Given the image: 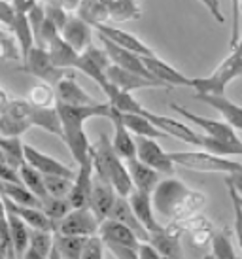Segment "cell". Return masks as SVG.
<instances>
[{
	"instance_id": "obj_1",
	"label": "cell",
	"mask_w": 242,
	"mask_h": 259,
	"mask_svg": "<svg viewBox=\"0 0 242 259\" xmlns=\"http://www.w3.org/2000/svg\"><path fill=\"white\" fill-rule=\"evenodd\" d=\"M151 201L157 216L176 220L184 216V212H199L205 204V195L191 191L174 176H167L157 184L155 191L151 193Z\"/></svg>"
},
{
	"instance_id": "obj_2",
	"label": "cell",
	"mask_w": 242,
	"mask_h": 259,
	"mask_svg": "<svg viewBox=\"0 0 242 259\" xmlns=\"http://www.w3.org/2000/svg\"><path fill=\"white\" fill-rule=\"evenodd\" d=\"M93 165L95 174L102 180H108L115 187V191L123 197H129L135 189L131 172L127 168L125 159H121L112 148V142H108L106 135H100L99 144H95L93 150Z\"/></svg>"
},
{
	"instance_id": "obj_3",
	"label": "cell",
	"mask_w": 242,
	"mask_h": 259,
	"mask_svg": "<svg viewBox=\"0 0 242 259\" xmlns=\"http://www.w3.org/2000/svg\"><path fill=\"white\" fill-rule=\"evenodd\" d=\"M238 76H242V38L231 50L229 57L223 59L212 74L203 76V78H193L191 89H195L197 93L225 95L227 85L231 81H235Z\"/></svg>"
},
{
	"instance_id": "obj_4",
	"label": "cell",
	"mask_w": 242,
	"mask_h": 259,
	"mask_svg": "<svg viewBox=\"0 0 242 259\" xmlns=\"http://www.w3.org/2000/svg\"><path fill=\"white\" fill-rule=\"evenodd\" d=\"M172 161L176 166H182L191 172H220V174H233L240 172L242 163L235 161L225 155H218L208 150L203 151H172Z\"/></svg>"
},
{
	"instance_id": "obj_5",
	"label": "cell",
	"mask_w": 242,
	"mask_h": 259,
	"mask_svg": "<svg viewBox=\"0 0 242 259\" xmlns=\"http://www.w3.org/2000/svg\"><path fill=\"white\" fill-rule=\"evenodd\" d=\"M21 70L32 74L38 79H42L44 83H50V85L55 87L57 81H61L66 76H72L76 74V70L72 68H61V66L55 65V61L51 57L50 50L46 48H40V46H34L32 51L29 53V57L25 59V63L21 65Z\"/></svg>"
},
{
	"instance_id": "obj_6",
	"label": "cell",
	"mask_w": 242,
	"mask_h": 259,
	"mask_svg": "<svg viewBox=\"0 0 242 259\" xmlns=\"http://www.w3.org/2000/svg\"><path fill=\"white\" fill-rule=\"evenodd\" d=\"M171 108L176 112L178 115H182L185 121L199 127L205 135L216 138V140H221V142H229V144H238L242 142L240 138L236 137V129H233L229 123H225L223 119H212V117H207V115H199L191 112V110L180 106L176 102H171Z\"/></svg>"
},
{
	"instance_id": "obj_7",
	"label": "cell",
	"mask_w": 242,
	"mask_h": 259,
	"mask_svg": "<svg viewBox=\"0 0 242 259\" xmlns=\"http://www.w3.org/2000/svg\"><path fill=\"white\" fill-rule=\"evenodd\" d=\"M142 114L155 127H159V129L163 131L167 137H174L180 142H185V144L193 146V148H200L203 150V138H205V135L199 133V131H195L191 125H187L185 119L180 121V119H174V117H169V115L155 114V112H151L148 108H144Z\"/></svg>"
},
{
	"instance_id": "obj_8",
	"label": "cell",
	"mask_w": 242,
	"mask_h": 259,
	"mask_svg": "<svg viewBox=\"0 0 242 259\" xmlns=\"http://www.w3.org/2000/svg\"><path fill=\"white\" fill-rule=\"evenodd\" d=\"M136 140V157L144 161L146 165L153 166L165 176H174L176 172V163L172 161L171 153L157 144V138L150 137H135Z\"/></svg>"
},
{
	"instance_id": "obj_9",
	"label": "cell",
	"mask_w": 242,
	"mask_h": 259,
	"mask_svg": "<svg viewBox=\"0 0 242 259\" xmlns=\"http://www.w3.org/2000/svg\"><path fill=\"white\" fill-rule=\"evenodd\" d=\"M59 115L63 127H84L87 119L91 117H112V104L110 101L99 102V104H87V106H70L57 102Z\"/></svg>"
},
{
	"instance_id": "obj_10",
	"label": "cell",
	"mask_w": 242,
	"mask_h": 259,
	"mask_svg": "<svg viewBox=\"0 0 242 259\" xmlns=\"http://www.w3.org/2000/svg\"><path fill=\"white\" fill-rule=\"evenodd\" d=\"M100 227V220L95 216L89 206L86 208H74L57 223V233L63 235H82V237H91L97 235Z\"/></svg>"
},
{
	"instance_id": "obj_11",
	"label": "cell",
	"mask_w": 242,
	"mask_h": 259,
	"mask_svg": "<svg viewBox=\"0 0 242 259\" xmlns=\"http://www.w3.org/2000/svg\"><path fill=\"white\" fill-rule=\"evenodd\" d=\"M117 197H119V193L115 191V187L108 180H102L100 176L95 174L89 208L95 212V216L99 218L100 222L106 220V218H110V212H112V208H114Z\"/></svg>"
},
{
	"instance_id": "obj_12",
	"label": "cell",
	"mask_w": 242,
	"mask_h": 259,
	"mask_svg": "<svg viewBox=\"0 0 242 259\" xmlns=\"http://www.w3.org/2000/svg\"><path fill=\"white\" fill-rule=\"evenodd\" d=\"M106 78L112 85H115L121 91H127V93H133V91H138V89H153V87L165 89L159 81H153V79L144 78L140 74L125 70V68L114 65V63L106 68Z\"/></svg>"
},
{
	"instance_id": "obj_13",
	"label": "cell",
	"mask_w": 242,
	"mask_h": 259,
	"mask_svg": "<svg viewBox=\"0 0 242 259\" xmlns=\"http://www.w3.org/2000/svg\"><path fill=\"white\" fill-rule=\"evenodd\" d=\"M93 180H95V165H93V159H89L87 163L78 166L74 186H72L70 193H68V201H70L72 208H86V206H89Z\"/></svg>"
},
{
	"instance_id": "obj_14",
	"label": "cell",
	"mask_w": 242,
	"mask_h": 259,
	"mask_svg": "<svg viewBox=\"0 0 242 259\" xmlns=\"http://www.w3.org/2000/svg\"><path fill=\"white\" fill-rule=\"evenodd\" d=\"M99 235L106 244H123L129 248H135V250H138V244L142 242L136 237L135 231L115 218H106L100 222Z\"/></svg>"
},
{
	"instance_id": "obj_15",
	"label": "cell",
	"mask_w": 242,
	"mask_h": 259,
	"mask_svg": "<svg viewBox=\"0 0 242 259\" xmlns=\"http://www.w3.org/2000/svg\"><path fill=\"white\" fill-rule=\"evenodd\" d=\"M93 29L97 30L99 34H102L104 38H108L110 42H114L115 46H121V48H125V50H131L138 53V55H142V57H150V55H155L153 50H151L148 44H144L142 40L135 34H131L127 30H119L112 27V25H108V23H99V25H95Z\"/></svg>"
},
{
	"instance_id": "obj_16",
	"label": "cell",
	"mask_w": 242,
	"mask_h": 259,
	"mask_svg": "<svg viewBox=\"0 0 242 259\" xmlns=\"http://www.w3.org/2000/svg\"><path fill=\"white\" fill-rule=\"evenodd\" d=\"M195 101H200L212 106L214 110H218L221 115V119L229 123L233 129L242 131V106H238L236 102L227 99L225 95H207V93H195L193 95Z\"/></svg>"
},
{
	"instance_id": "obj_17",
	"label": "cell",
	"mask_w": 242,
	"mask_h": 259,
	"mask_svg": "<svg viewBox=\"0 0 242 259\" xmlns=\"http://www.w3.org/2000/svg\"><path fill=\"white\" fill-rule=\"evenodd\" d=\"M144 63L148 66V70L153 74V78H157L161 83L169 87V89H176V87H191L193 78H187L185 74L176 70L172 65L165 63L163 59H159L157 55H150L144 57Z\"/></svg>"
},
{
	"instance_id": "obj_18",
	"label": "cell",
	"mask_w": 242,
	"mask_h": 259,
	"mask_svg": "<svg viewBox=\"0 0 242 259\" xmlns=\"http://www.w3.org/2000/svg\"><path fill=\"white\" fill-rule=\"evenodd\" d=\"M55 95L57 102L61 104H70V106H87V104H99L100 101L93 99L84 87L76 81V74L66 76L61 81L55 83Z\"/></svg>"
},
{
	"instance_id": "obj_19",
	"label": "cell",
	"mask_w": 242,
	"mask_h": 259,
	"mask_svg": "<svg viewBox=\"0 0 242 259\" xmlns=\"http://www.w3.org/2000/svg\"><path fill=\"white\" fill-rule=\"evenodd\" d=\"M2 204H4V210L12 212L15 216H19L23 222L29 225L30 229H51L57 231V225L51 220L44 208H36V206H25V204H17V202L10 201L6 197H2Z\"/></svg>"
},
{
	"instance_id": "obj_20",
	"label": "cell",
	"mask_w": 242,
	"mask_h": 259,
	"mask_svg": "<svg viewBox=\"0 0 242 259\" xmlns=\"http://www.w3.org/2000/svg\"><path fill=\"white\" fill-rule=\"evenodd\" d=\"M61 34L72 48L79 53H84L87 48L93 46V25L82 19L79 15H70V19L66 21Z\"/></svg>"
},
{
	"instance_id": "obj_21",
	"label": "cell",
	"mask_w": 242,
	"mask_h": 259,
	"mask_svg": "<svg viewBox=\"0 0 242 259\" xmlns=\"http://www.w3.org/2000/svg\"><path fill=\"white\" fill-rule=\"evenodd\" d=\"M25 157H27L29 165L36 166L44 174H59V176H68V178H76V174H78V170H74L68 165H64L55 157H51L29 144H25Z\"/></svg>"
},
{
	"instance_id": "obj_22",
	"label": "cell",
	"mask_w": 242,
	"mask_h": 259,
	"mask_svg": "<svg viewBox=\"0 0 242 259\" xmlns=\"http://www.w3.org/2000/svg\"><path fill=\"white\" fill-rule=\"evenodd\" d=\"M63 140L66 148L70 150L74 161L79 165L87 163L89 159H93V150L95 144L89 142V138L86 137L84 127H63Z\"/></svg>"
},
{
	"instance_id": "obj_23",
	"label": "cell",
	"mask_w": 242,
	"mask_h": 259,
	"mask_svg": "<svg viewBox=\"0 0 242 259\" xmlns=\"http://www.w3.org/2000/svg\"><path fill=\"white\" fill-rule=\"evenodd\" d=\"M112 108H114V106H112ZM110 121H112V125H114V138H112V148H114V151L121 159H125V161L136 157L135 135L127 129V125L123 123L121 114L117 112V110H112Z\"/></svg>"
},
{
	"instance_id": "obj_24",
	"label": "cell",
	"mask_w": 242,
	"mask_h": 259,
	"mask_svg": "<svg viewBox=\"0 0 242 259\" xmlns=\"http://www.w3.org/2000/svg\"><path fill=\"white\" fill-rule=\"evenodd\" d=\"M129 202H131V206H133L135 214L138 216V220L142 222V225L150 233L165 229L155 218V208H153L151 193H146V191H140V189H133V193L129 195Z\"/></svg>"
},
{
	"instance_id": "obj_25",
	"label": "cell",
	"mask_w": 242,
	"mask_h": 259,
	"mask_svg": "<svg viewBox=\"0 0 242 259\" xmlns=\"http://www.w3.org/2000/svg\"><path fill=\"white\" fill-rule=\"evenodd\" d=\"M125 163H127V168H129V172H131L135 189H140V191H146V193H153L157 184L161 182V172L155 170L153 166L146 165V163L140 161L138 157L129 159Z\"/></svg>"
},
{
	"instance_id": "obj_26",
	"label": "cell",
	"mask_w": 242,
	"mask_h": 259,
	"mask_svg": "<svg viewBox=\"0 0 242 259\" xmlns=\"http://www.w3.org/2000/svg\"><path fill=\"white\" fill-rule=\"evenodd\" d=\"M30 123H32V127H40V129L48 131L55 137L63 138V121H61V115H59L57 104L55 106H34L32 104Z\"/></svg>"
},
{
	"instance_id": "obj_27",
	"label": "cell",
	"mask_w": 242,
	"mask_h": 259,
	"mask_svg": "<svg viewBox=\"0 0 242 259\" xmlns=\"http://www.w3.org/2000/svg\"><path fill=\"white\" fill-rule=\"evenodd\" d=\"M110 218H115V220L123 222L125 225H129L131 229L135 231L136 237L140 238L142 242H144V240H150L151 233L144 227L142 222H140V220H138V216L135 214V210H133L131 202H129V197H123V195H119V197H117L114 208H112V212H110Z\"/></svg>"
},
{
	"instance_id": "obj_28",
	"label": "cell",
	"mask_w": 242,
	"mask_h": 259,
	"mask_svg": "<svg viewBox=\"0 0 242 259\" xmlns=\"http://www.w3.org/2000/svg\"><path fill=\"white\" fill-rule=\"evenodd\" d=\"M55 248V231L51 229H30V246L25 252V259L50 257Z\"/></svg>"
},
{
	"instance_id": "obj_29",
	"label": "cell",
	"mask_w": 242,
	"mask_h": 259,
	"mask_svg": "<svg viewBox=\"0 0 242 259\" xmlns=\"http://www.w3.org/2000/svg\"><path fill=\"white\" fill-rule=\"evenodd\" d=\"M4 223H6L8 229H10L17 257H23L30 246V227L23 222L21 218L12 214V212H8V210H4Z\"/></svg>"
},
{
	"instance_id": "obj_30",
	"label": "cell",
	"mask_w": 242,
	"mask_h": 259,
	"mask_svg": "<svg viewBox=\"0 0 242 259\" xmlns=\"http://www.w3.org/2000/svg\"><path fill=\"white\" fill-rule=\"evenodd\" d=\"M86 240L87 237H82V235H63V233L55 231V248H53L50 257L82 259Z\"/></svg>"
},
{
	"instance_id": "obj_31",
	"label": "cell",
	"mask_w": 242,
	"mask_h": 259,
	"mask_svg": "<svg viewBox=\"0 0 242 259\" xmlns=\"http://www.w3.org/2000/svg\"><path fill=\"white\" fill-rule=\"evenodd\" d=\"M150 242L161 252L163 257H182L184 255V248L180 244L178 233H174L171 227L151 233Z\"/></svg>"
},
{
	"instance_id": "obj_32",
	"label": "cell",
	"mask_w": 242,
	"mask_h": 259,
	"mask_svg": "<svg viewBox=\"0 0 242 259\" xmlns=\"http://www.w3.org/2000/svg\"><path fill=\"white\" fill-rule=\"evenodd\" d=\"M102 93L106 95V99L110 101V104L114 106V110H117L121 114H140L144 110V106L133 97V93L121 91V89H117V87L112 85V83H108V85L102 89Z\"/></svg>"
},
{
	"instance_id": "obj_33",
	"label": "cell",
	"mask_w": 242,
	"mask_h": 259,
	"mask_svg": "<svg viewBox=\"0 0 242 259\" xmlns=\"http://www.w3.org/2000/svg\"><path fill=\"white\" fill-rule=\"evenodd\" d=\"M102 4L106 6L110 19L117 23L136 21L142 17V10L136 4V0H102Z\"/></svg>"
},
{
	"instance_id": "obj_34",
	"label": "cell",
	"mask_w": 242,
	"mask_h": 259,
	"mask_svg": "<svg viewBox=\"0 0 242 259\" xmlns=\"http://www.w3.org/2000/svg\"><path fill=\"white\" fill-rule=\"evenodd\" d=\"M2 193L6 199L17 202V204H25V206H36V208H42L44 201L30 191L25 184H15V182H4L2 180Z\"/></svg>"
},
{
	"instance_id": "obj_35",
	"label": "cell",
	"mask_w": 242,
	"mask_h": 259,
	"mask_svg": "<svg viewBox=\"0 0 242 259\" xmlns=\"http://www.w3.org/2000/svg\"><path fill=\"white\" fill-rule=\"evenodd\" d=\"M121 119H123V123L127 125V129L131 131L135 137H150V138L167 137L163 131L159 129V127H155L142 112H140V114H121Z\"/></svg>"
},
{
	"instance_id": "obj_36",
	"label": "cell",
	"mask_w": 242,
	"mask_h": 259,
	"mask_svg": "<svg viewBox=\"0 0 242 259\" xmlns=\"http://www.w3.org/2000/svg\"><path fill=\"white\" fill-rule=\"evenodd\" d=\"M0 148H2V165L21 168L27 163L25 144L21 142V137H2Z\"/></svg>"
},
{
	"instance_id": "obj_37",
	"label": "cell",
	"mask_w": 242,
	"mask_h": 259,
	"mask_svg": "<svg viewBox=\"0 0 242 259\" xmlns=\"http://www.w3.org/2000/svg\"><path fill=\"white\" fill-rule=\"evenodd\" d=\"M12 32L15 34L17 42L21 46L23 51V63L25 59L29 57V53L32 51V48L36 46V38H34V30H32V25L29 21V15L27 14H17V19L12 25Z\"/></svg>"
},
{
	"instance_id": "obj_38",
	"label": "cell",
	"mask_w": 242,
	"mask_h": 259,
	"mask_svg": "<svg viewBox=\"0 0 242 259\" xmlns=\"http://www.w3.org/2000/svg\"><path fill=\"white\" fill-rule=\"evenodd\" d=\"M19 170H21L23 184L29 187L32 193L38 195L42 201L50 197V193H48V186H46V174L40 172L36 166L29 165V163H25Z\"/></svg>"
},
{
	"instance_id": "obj_39",
	"label": "cell",
	"mask_w": 242,
	"mask_h": 259,
	"mask_svg": "<svg viewBox=\"0 0 242 259\" xmlns=\"http://www.w3.org/2000/svg\"><path fill=\"white\" fill-rule=\"evenodd\" d=\"M78 15L82 19H86L87 23H91L93 27L99 25V23H106L108 17H110L102 0H82Z\"/></svg>"
},
{
	"instance_id": "obj_40",
	"label": "cell",
	"mask_w": 242,
	"mask_h": 259,
	"mask_svg": "<svg viewBox=\"0 0 242 259\" xmlns=\"http://www.w3.org/2000/svg\"><path fill=\"white\" fill-rule=\"evenodd\" d=\"M44 212L48 214V216L55 222V225H57L61 220H63L64 216H68L72 210V204L70 201H68V197H48V199H44Z\"/></svg>"
},
{
	"instance_id": "obj_41",
	"label": "cell",
	"mask_w": 242,
	"mask_h": 259,
	"mask_svg": "<svg viewBox=\"0 0 242 259\" xmlns=\"http://www.w3.org/2000/svg\"><path fill=\"white\" fill-rule=\"evenodd\" d=\"M0 44H2V59L4 61H21L23 63V51L21 46L17 42L15 34L10 29L2 27V32H0Z\"/></svg>"
},
{
	"instance_id": "obj_42",
	"label": "cell",
	"mask_w": 242,
	"mask_h": 259,
	"mask_svg": "<svg viewBox=\"0 0 242 259\" xmlns=\"http://www.w3.org/2000/svg\"><path fill=\"white\" fill-rule=\"evenodd\" d=\"M210 248H212V255H216V257H236V250L233 242H231V237H229L227 231H218L216 235H212L210 237Z\"/></svg>"
},
{
	"instance_id": "obj_43",
	"label": "cell",
	"mask_w": 242,
	"mask_h": 259,
	"mask_svg": "<svg viewBox=\"0 0 242 259\" xmlns=\"http://www.w3.org/2000/svg\"><path fill=\"white\" fill-rule=\"evenodd\" d=\"M30 127H32V123L29 119L0 114V131H2V137H23Z\"/></svg>"
},
{
	"instance_id": "obj_44",
	"label": "cell",
	"mask_w": 242,
	"mask_h": 259,
	"mask_svg": "<svg viewBox=\"0 0 242 259\" xmlns=\"http://www.w3.org/2000/svg\"><path fill=\"white\" fill-rule=\"evenodd\" d=\"M29 102H32L34 106H55L57 104V95H55V87L50 83H40L30 89L29 93Z\"/></svg>"
},
{
	"instance_id": "obj_45",
	"label": "cell",
	"mask_w": 242,
	"mask_h": 259,
	"mask_svg": "<svg viewBox=\"0 0 242 259\" xmlns=\"http://www.w3.org/2000/svg\"><path fill=\"white\" fill-rule=\"evenodd\" d=\"M46 186L51 197H68L74 186V178L59 176V174H46Z\"/></svg>"
},
{
	"instance_id": "obj_46",
	"label": "cell",
	"mask_w": 242,
	"mask_h": 259,
	"mask_svg": "<svg viewBox=\"0 0 242 259\" xmlns=\"http://www.w3.org/2000/svg\"><path fill=\"white\" fill-rule=\"evenodd\" d=\"M229 191V197H231V202H233V212H235V222H233V227H235V237L236 242H238V248L242 252V199L240 195L236 193V189L229 182H225Z\"/></svg>"
},
{
	"instance_id": "obj_47",
	"label": "cell",
	"mask_w": 242,
	"mask_h": 259,
	"mask_svg": "<svg viewBox=\"0 0 242 259\" xmlns=\"http://www.w3.org/2000/svg\"><path fill=\"white\" fill-rule=\"evenodd\" d=\"M104 240L100 237L99 233L97 235H91V237H87L86 240V246H84V252H82V259H100L104 257Z\"/></svg>"
},
{
	"instance_id": "obj_48",
	"label": "cell",
	"mask_w": 242,
	"mask_h": 259,
	"mask_svg": "<svg viewBox=\"0 0 242 259\" xmlns=\"http://www.w3.org/2000/svg\"><path fill=\"white\" fill-rule=\"evenodd\" d=\"M46 15H48V19H50L53 25H57L59 30H63L72 14H68L63 6H59L55 2H48V4H46Z\"/></svg>"
},
{
	"instance_id": "obj_49",
	"label": "cell",
	"mask_w": 242,
	"mask_h": 259,
	"mask_svg": "<svg viewBox=\"0 0 242 259\" xmlns=\"http://www.w3.org/2000/svg\"><path fill=\"white\" fill-rule=\"evenodd\" d=\"M17 14H19V12L15 10L12 0H2V4H0V21H2V27L12 29V25H14L15 19H17Z\"/></svg>"
},
{
	"instance_id": "obj_50",
	"label": "cell",
	"mask_w": 242,
	"mask_h": 259,
	"mask_svg": "<svg viewBox=\"0 0 242 259\" xmlns=\"http://www.w3.org/2000/svg\"><path fill=\"white\" fill-rule=\"evenodd\" d=\"M2 257H17L14 240H12V235H10V229H8L6 223L2 227Z\"/></svg>"
},
{
	"instance_id": "obj_51",
	"label": "cell",
	"mask_w": 242,
	"mask_h": 259,
	"mask_svg": "<svg viewBox=\"0 0 242 259\" xmlns=\"http://www.w3.org/2000/svg\"><path fill=\"white\" fill-rule=\"evenodd\" d=\"M136 252H138V257H140V259H150V257L151 259H161V257H163V255H161V252L157 250L155 246L151 244L150 240H144V242H140Z\"/></svg>"
},
{
	"instance_id": "obj_52",
	"label": "cell",
	"mask_w": 242,
	"mask_h": 259,
	"mask_svg": "<svg viewBox=\"0 0 242 259\" xmlns=\"http://www.w3.org/2000/svg\"><path fill=\"white\" fill-rule=\"evenodd\" d=\"M203 6L207 8L208 12L214 15V19L218 23H225V17L221 14V6H220V0H199Z\"/></svg>"
},
{
	"instance_id": "obj_53",
	"label": "cell",
	"mask_w": 242,
	"mask_h": 259,
	"mask_svg": "<svg viewBox=\"0 0 242 259\" xmlns=\"http://www.w3.org/2000/svg\"><path fill=\"white\" fill-rule=\"evenodd\" d=\"M2 180L4 182H15V184H21L23 178H21V170L19 168H14V166L10 165H2Z\"/></svg>"
},
{
	"instance_id": "obj_54",
	"label": "cell",
	"mask_w": 242,
	"mask_h": 259,
	"mask_svg": "<svg viewBox=\"0 0 242 259\" xmlns=\"http://www.w3.org/2000/svg\"><path fill=\"white\" fill-rule=\"evenodd\" d=\"M12 2H14L15 10H17L19 14H29L40 0H12Z\"/></svg>"
},
{
	"instance_id": "obj_55",
	"label": "cell",
	"mask_w": 242,
	"mask_h": 259,
	"mask_svg": "<svg viewBox=\"0 0 242 259\" xmlns=\"http://www.w3.org/2000/svg\"><path fill=\"white\" fill-rule=\"evenodd\" d=\"M225 182H229V184L236 189V193L242 197V170H240V172L225 174Z\"/></svg>"
},
{
	"instance_id": "obj_56",
	"label": "cell",
	"mask_w": 242,
	"mask_h": 259,
	"mask_svg": "<svg viewBox=\"0 0 242 259\" xmlns=\"http://www.w3.org/2000/svg\"><path fill=\"white\" fill-rule=\"evenodd\" d=\"M50 2H55L59 6H63L68 14H74V12H78L79 10V4H82V0H50Z\"/></svg>"
},
{
	"instance_id": "obj_57",
	"label": "cell",
	"mask_w": 242,
	"mask_h": 259,
	"mask_svg": "<svg viewBox=\"0 0 242 259\" xmlns=\"http://www.w3.org/2000/svg\"><path fill=\"white\" fill-rule=\"evenodd\" d=\"M240 17H242V2H240ZM240 38H242V30H240Z\"/></svg>"
},
{
	"instance_id": "obj_58",
	"label": "cell",
	"mask_w": 242,
	"mask_h": 259,
	"mask_svg": "<svg viewBox=\"0 0 242 259\" xmlns=\"http://www.w3.org/2000/svg\"><path fill=\"white\" fill-rule=\"evenodd\" d=\"M240 199H242V197H240Z\"/></svg>"
}]
</instances>
